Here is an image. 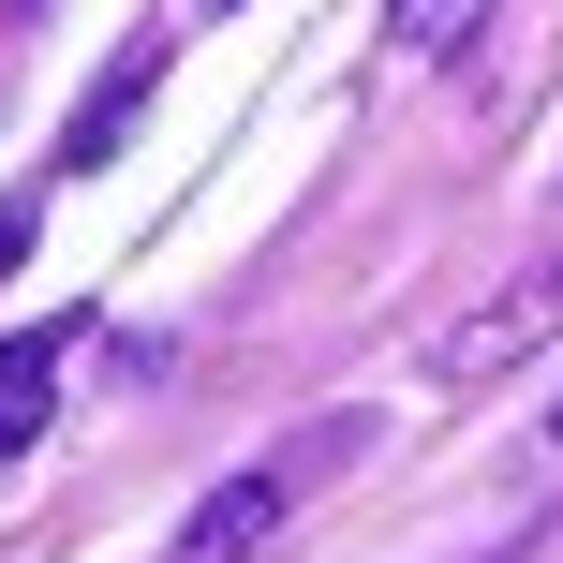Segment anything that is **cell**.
Instances as JSON below:
<instances>
[{
    "label": "cell",
    "instance_id": "obj_1",
    "mask_svg": "<svg viewBox=\"0 0 563 563\" xmlns=\"http://www.w3.org/2000/svg\"><path fill=\"white\" fill-rule=\"evenodd\" d=\"M297 489H311L297 460H253V475H223L194 519H178V549H164V563H267V549H282V519H297Z\"/></svg>",
    "mask_w": 563,
    "mask_h": 563
},
{
    "label": "cell",
    "instance_id": "obj_2",
    "mask_svg": "<svg viewBox=\"0 0 563 563\" xmlns=\"http://www.w3.org/2000/svg\"><path fill=\"white\" fill-rule=\"evenodd\" d=\"M549 327H563V267H534V282H519V297H489L475 327L445 341V386H475V371H505V356H534Z\"/></svg>",
    "mask_w": 563,
    "mask_h": 563
},
{
    "label": "cell",
    "instance_id": "obj_3",
    "mask_svg": "<svg viewBox=\"0 0 563 563\" xmlns=\"http://www.w3.org/2000/svg\"><path fill=\"white\" fill-rule=\"evenodd\" d=\"M59 371H75V327H15V341H0V460H15L30 430H45Z\"/></svg>",
    "mask_w": 563,
    "mask_h": 563
},
{
    "label": "cell",
    "instance_id": "obj_4",
    "mask_svg": "<svg viewBox=\"0 0 563 563\" xmlns=\"http://www.w3.org/2000/svg\"><path fill=\"white\" fill-rule=\"evenodd\" d=\"M148 75H164V45H119V75L89 89V119H75V164H104V148L134 134V89H148Z\"/></svg>",
    "mask_w": 563,
    "mask_h": 563
},
{
    "label": "cell",
    "instance_id": "obj_5",
    "mask_svg": "<svg viewBox=\"0 0 563 563\" xmlns=\"http://www.w3.org/2000/svg\"><path fill=\"white\" fill-rule=\"evenodd\" d=\"M460 15L475 0H400V45H460Z\"/></svg>",
    "mask_w": 563,
    "mask_h": 563
},
{
    "label": "cell",
    "instance_id": "obj_6",
    "mask_svg": "<svg viewBox=\"0 0 563 563\" xmlns=\"http://www.w3.org/2000/svg\"><path fill=\"white\" fill-rule=\"evenodd\" d=\"M15 253H30V208H0V267H15Z\"/></svg>",
    "mask_w": 563,
    "mask_h": 563
},
{
    "label": "cell",
    "instance_id": "obj_7",
    "mask_svg": "<svg viewBox=\"0 0 563 563\" xmlns=\"http://www.w3.org/2000/svg\"><path fill=\"white\" fill-rule=\"evenodd\" d=\"M549 460H563V416H549Z\"/></svg>",
    "mask_w": 563,
    "mask_h": 563
},
{
    "label": "cell",
    "instance_id": "obj_8",
    "mask_svg": "<svg viewBox=\"0 0 563 563\" xmlns=\"http://www.w3.org/2000/svg\"><path fill=\"white\" fill-rule=\"evenodd\" d=\"M208 15H238V0H208Z\"/></svg>",
    "mask_w": 563,
    "mask_h": 563
},
{
    "label": "cell",
    "instance_id": "obj_9",
    "mask_svg": "<svg viewBox=\"0 0 563 563\" xmlns=\"http://www.w3.org/2000/svg\"><path fill=\"white\" fill-rule=\"evenodd\" d=\"M549 267H563V253H549Z\"/></svg>",
    "mask_w": 563,
    "mask_h": 563
}]
</instances>
